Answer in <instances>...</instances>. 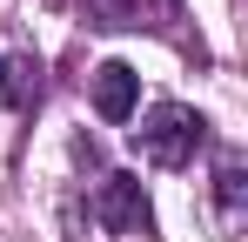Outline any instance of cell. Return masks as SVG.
<instances>
[{"mask_svg":"<svg viewBox=\"0 0 248 242\" xmlns=\"http://www.w3.org/2000/svg\"><path fill=\"white\" fill-rule=\"evenodd\" d=\"M221 215H242V161H221Z\"/></svg>","mask_w":248,"mask_h":242,"instance_id":"5b68a950","label":"cell"},{"mask_svg":"<svg viewBox=\"0 0 248 242\" xmlns=\"http://www.w3.org/2000/svg\"><path fill=\"white\" fill-rule=\"evenodd\" d=\"M94 215H101L114 236H148V229H155V208H148V195H141L134 175H108L101 195H94Z\"/></svg>","mask_w":248,"mask_h":242,"instance_id":"7a4b0ae2","label":"cell"},{"mask_svg":"<svg viewBox=\"0 0 248 242\" xmlns=\"http://www.w3.org/2000/svg\"><path fill=\"white\" fill-rule=\"evenodd\" d=\"M20 101H34V68L27 61H0V108H20Z\"/></svg>","mask_w":248,"mask_h":242,"instance_id":"277c9868","label":"cell"},{"mask_svg":"<svg viewBox=\"0 0 248 242\" xmlns=\"http://www.w3.org/2000/svg\"><path fill=\"white\" fill-rule=\"evenodd\" d=\"M202 135H208V121L195 115V108L161 101V108H148V115H141V128H134V148L155 161V168H181V161H195Z\"/></svg>","mask_w":248,"mask_h":242,"instance_id":"6da1fadb","label":"cell"},{"mask_svg":"<svg viewBox=\"0 0 248 242\" xmlns=\"http://www.w3.org/2000/svg\"><path fill=\"white\" fill-rule=\"evenodd\" d=\"M134 101H141V74H134L127 61H101V68H94V115L101 121H127Z\"/></svg>","mask_w":248,"mask_h":242,"instance_id":"3957f363","label":"cell"}]
</instances>
